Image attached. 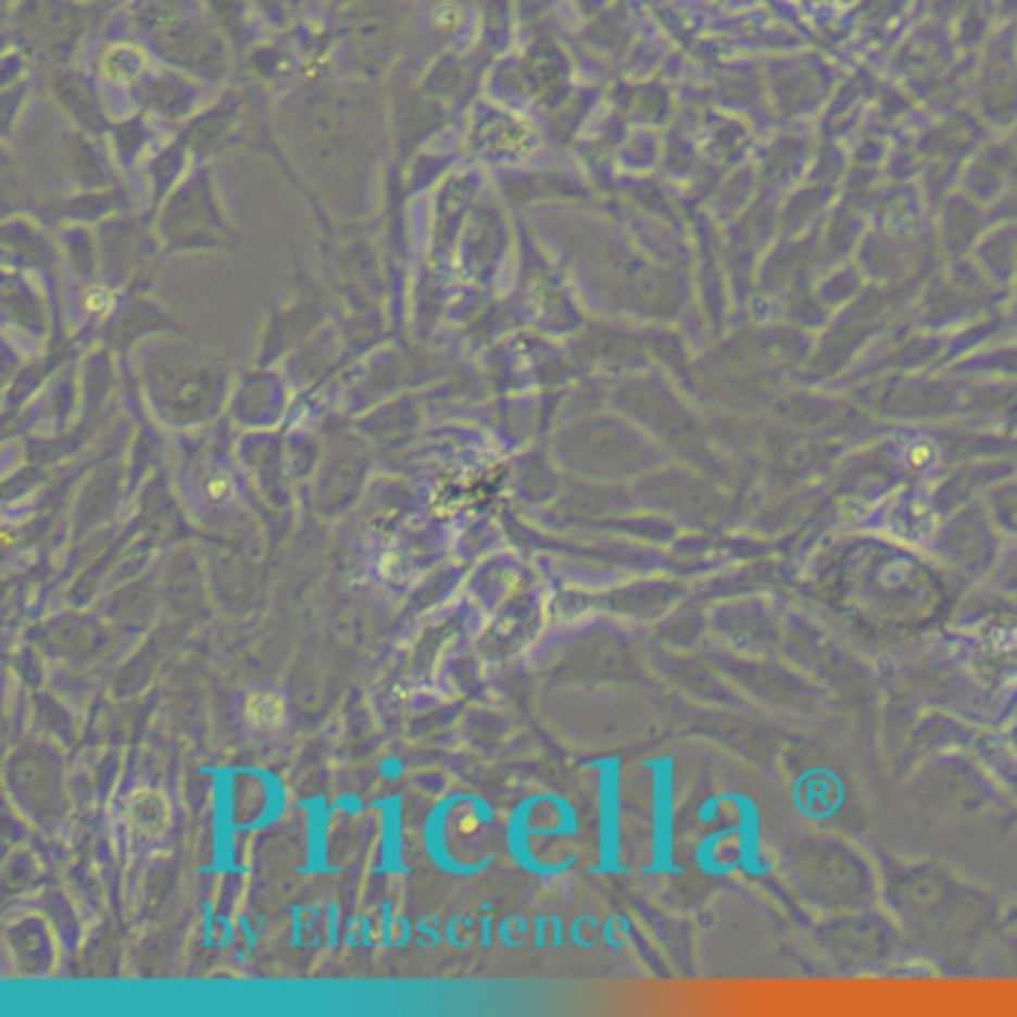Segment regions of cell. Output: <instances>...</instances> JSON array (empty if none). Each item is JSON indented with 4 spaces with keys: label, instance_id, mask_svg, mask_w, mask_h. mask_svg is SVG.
I'll return each instance as SVG.
<instances>
[{
    "label": "cell",
    "instance_id": "5b68a950",
    "mask_svg": "<svg viewBox=\"0 0 1017 1017\" xmlns=\"http://www.w3.org/2000/svg\"><path fill=\"white\" fill-rule=\"evenodd\" d=\"M475 830H478V818H475V815H463V818H460V832H463V836H472Z\"/></svg>",
    "mask_w": 1017,
    "mask_h": 1017
},
{
    "label": "cell",
    "instance_id": "277c9868",
    "mask_svg": "<svg viewBox=\"0 0 1017 1017\" xmlns=\"http://www.w3.org/2000/svg\"><path fill=\"white\" fill-rule=\"evenodd\" d=\"M234 478H230L227 472H222V468H218V472H210V475L203 478V484H200V492H203V499L210 504L230 502V499H234Z\"/></svg>",
    "mask_w": 1017,
    "mask_h": 1017
},
{
    "label": "cell",
    "instance_id": "6da1fadb",
    "mask_svg": "<svg viewBox=\"0 0 1017 1017\" xmlns=\"http://www.w3.org/2000/svg\"><path fill=\"white\" fill-rule=\"evenodd\" d=\"M126 820L141 839H162L171 827V803L159 788H135L126 796Z\"/></svg>",
    "mask_w": 1017,
    "mask_h": 1017
},
{
    "label": "cell",
    "instance_id": "7a4b0ae2",
    "mask_svg": "<svg viewBox=\"0 0 1017 1017\" xmlns=\"http://www.w3.org/2000/svg\"><path fill=\"white\" fill-rule=\"evenodd\" d=\"M242 719L248 728H254L260 734H269L278 731L287 719V704L278 692L258 690L248 692L246 702H242Z\"/></svg>",
    "mask_w": 1017,
    "mask_h": 1017
},
{
    "label": "cell",
    "instance_id": "3957f363",
    "mask_svg": "<svg viewBox=\"0 0 1017 1017\" xmlns=\"http://www.w3.org/2000/svg\"><path fill=\"white\" fill-rule=\"evenodd\" d=\"M466 12L456 0H439L434 10H430V24H434L436 34H454L456 27L463 24Z\"/></svg>",
    "mask_w": 1017,
    "mask_h": 1017
}]
</instances>
